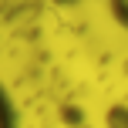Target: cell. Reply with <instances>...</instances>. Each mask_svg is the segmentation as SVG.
<instances>
[{
    "mask_svg": "<svg viewBox=\"0 0 128 128\" xmlns=\"http://www.w3.org/2000/svg\"><path fill=\"white\" fill-rule=\"evenodd\" d=\"M0 128H14V104L4 98V91H0Z\"/></svg>",
    "mask_w": 128,
    "mask_h": 128,
    "instance_id": "6da1fadb",
    "label": "cell"
}]
</instances>
